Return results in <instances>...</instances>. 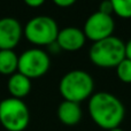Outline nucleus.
I'll list each match as a JSON object with an SVG mask.
<instances>
[{"label": "nucleus", "mask_w": 131, "mask_h": 131, "mask_svg": "<svg viewBox=\"0 0 131 131\" xmlns=\"http://www.w3.org/2000/svg\"><path fill=\"white\" fill-rule=\"evenodd\" d=\"M88 109L91 120L107 131L120 128L125 116L123 102L109 92L93 93L89 99Z\"/></svg>", "instance_id": "1"}, {"label": "nucleus", "mask_w": 131, "mask_h": 131, "mask_svg": "<svg viewBox=\"0 0 131 131\" xmlns=\"http://www.w3.org/2000/svg\"><path fill=\"white\" fill-rule=\"evenodd\" d=\"M59 91L63 100L81 104L90 99L94 91V81L88 71L74 69L63 75L59 83Z\"/></svg>", "instance_id": "2"}, {"label": "nucleus", "mask_w": 131, "mask_h": 131, "mask_svg": "<svg viewBox=\"0 0 131 131\" xmlns=\"http://www.w3.org/2000/svg\"><path fill=\"white\" fill-rule=\"evenodd\" d=\"M124 44L122 39L115 36L95 41L89 50V59L99 68H116L125 59Z\"/></svg>", "instance_id": "3"}, {"label": "nucleus", "mask_w": 131, "mask_h": 131, "mask_svg": "<svg viewBox=\"0 0 131 131\" xmlns=\"http://www.w3.org/2000/svg\"><path fill=\"white\" fill-rule=\"evenodd\" d=\"M59 27L54 18L47 15L35 16L25 24L23 35L36 46H50L55 43Z\"/></svg>", "instance_id": "4"}, {"label": "nucleus", "mask_w": 131, "mask_h": 131, "mask_svg": "<svg viewBox=\"0 0 131 131\" xmlns=\"http://www.w3.org/2000/svg\"><path fill=\"white\" fill-rule=\"evenodd\" d=\"M29 122V108L22 99L10 97L0 101V123L7 131H23Z\"/></svg>", "instance_id": "5"}, {"label": "nucleus", "mask_w": 131, "mask_h": 131, "mask_svg": "<svg viewBox=\"0 0 131 131\" xmlns=\"http://www.w3.org/2000/svg\"><path fill=\"white\" fill-rule=\"evenodd\" d=\"M50 67V55L39 47L29 48L18 57L17 71L30 79L44 76L48 71Z\"/></svg>", "instance_id": "6"}, {"label": "nucleus", "mask_w": 131, "mask_h": 131, "mask_svg": "<svg viewBox=\"0 0 131 131\" xmlns=\"http://www.w3.org/2000/svg\"><path fill=\"white\" fill-rule=\"evenodd\" d=\"M82 30L86 39L95 43V41L114 36L113 34L115 31V21H114L113 15H108V14L97 10L86 18Z\"/></svg>", "instance_id": "7"}, {"label": "nucleus", "mask_w": 131, "mask_h": 131, "mask_svg": "<svg viewBox=\"0 0 131 131\" xmlns=\"http://www.w3.org/2000/svg\"><path fill=\"white\" fill-rule=\"evenodd\" d=\"M22 35V25L16 18L10 16L0 18V50H14Z\"/></svg>", "instance_id": "8"}, {"label": "nucleus", "mask_w": 131, "mask_h": 131, "mask_svg": "<svg viewBox=\"0 0 131 131\" xmlns=\"http://www.w3.org/2000/svg\"><path fill=\"white\" fill-rule=\"evenodd\" d=\"M85 41L86 37L83 30L76 27H67L59 30L55 43L62 51L76 52L85 45Z\"/></svg>", "instance_id": "9"}, {"label": "nucleus", "mask_w": 131, "mask_h": 131, "mask_svg": "<svg viewBox=\"0 0 131 131\" xmlns=\"http://www.w3.org/2000/svg\"><path fill=\"white\" fill-rule=\"evenodd\" d=\"M83 112L81 105L77 102L63 100L58 107V118L62 124L67 127H74L78 124L82 120Z\"/></svg>", "instance_id": "10"}, {"label": "nucleus", "mask_w": 131, "mask_h": 131, "mask_svg": "<svg viewBox=\"0 0 131 131\" xmlns=\"http://www.w3.org/2000/svg\"><path fill=\"white\" fill-rule=\"evenodd\" d=\"M31 79L18 71L9 76L8 83H7L9 93L12 94V97L16 99H22L27 97L31 91Z\"/></svg>", "instance_id": "11"}, {"label": "nucleus", "mask_w": 131, "mask_h": 131, "mask_svg": "<svg viewBox=\"0 0 131 131\" xmlns=\"http://www.w3.org/2000/svg\"><path fill=\"white\" fill-rule=\"evenodd\" d=\"M18 57L14 50H0V74L12 76L17 72Z\"/></svg>", "instance_id": "12"}, {"label": "nucleus", "mask_w": 131, "mask_h": 131, "mask_svg": "<svg viewBox=\"0 0 131 131\" xmlns=\"http://www.w3.org/2000/svg\"><path fill=\"white\" fill-rule=\"evenodd\" d=\"M113 6V14L123 20L131 18V0H109Z\"/></svg>", "instance_id": "13"}, {"label": "nucleus", "mask_w": 131, "mask_h": 131, "mask_svg": "<svg viewBox=\"0 0 131 131\" xmlns=\"http://www.w3.org/2000/svg\"><path fill=\"white\" fill-rule=\"evenodd\" d=\"M116 76L122 83L131 84V60L125 58L116 67Z\"/></svg>", "instance_id": "14"}, {"label": "nucleus", "mask_w": 131, "mask_h": 131, "mask_svg": "<svg viewBox=\"0 0 131 131\" xmlns=\"http://www.w3.org/2000/svg\"><path fill=\"white\" fill-rule=\"evenodd\" d=\"M99 12L108 14V15H113V6H112L111 1L109 0H102L99 7Z\"/></svg>", "instance_id": "15"}, {"label": "nucleus", "mask_w": 131, "mask_h": 131, "mask_svg": "<svg viewBox=\"0 0 131 131\" xmlns=\"http://www.w3.org/2000/svg\"><path fill=\"white\" fill-rule=\"evenodd\" d=\"M76 1L77 0H53V2H54L57 6L62 7V8H67V7L72 6Z\"/></svg>", "instance_id": "16"}, {"label": "nucleus", "mask_w": 131, "mask_h": 131, "mask_svg": "<svg viewBox=\"0 0 131 131\" xmlns=\"http://www.w3.org/2000/svg\"><path fill=\"white\" fill-rule=\"evenodd\" d=\"M23 1H24L29 7L36 8V7H40L46 0H23Z\"/></svg>", "instance_id": "17"}, {"label": "nucleus", "mask_w": 131, "mask_h": 131, "mask_svg": "<svg viewBox=\"0 0 131 131\" xmlns=\"http://www.w3.org/2000/svg\"><path fill=\"white\" fill-rule=\"evenodd\" d=\"M124 50H125V58L131 60V38L124 44Z\"/></svg>", "instance_id": "18"}, {"label": "nucleus", "mask_w": 131, "mask_h": 131, "mask_svg": "<svg viewBox=\"0 0 131 131\" xmlns=\"http://www.w3.org/2000/svg\"><path fill=\"white\" fill-rule=\"evenodd\" d=\"M109 131H124V130H122L121 128H115V129H112V130H109Z\"/></svg>", "instance_id": "19"}]
</instances>
